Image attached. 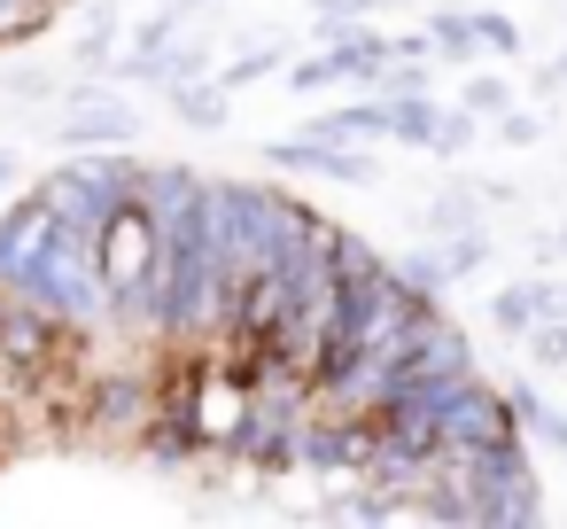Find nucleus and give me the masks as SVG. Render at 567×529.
Listing matches in <instances>:
<instances>
[{"label":"nucleus","mask_w":567,"mask_h":529,"mask_svg":"<svg viewBox=\"0 0 567 529\" xmlns=\"http://www.w3.org/2000/svg\"><path fill=\"white\" fill-rule=\"evenodd\" d=\"M0 451H9V444H0Z\"/></svg>","instance_id":"bb28decb"},{"label":"nucleus","mask_w":567,"mask_h":529,"mask_svg":"<svg viewBox=\"0 0 567 529\" xmlns=\"http://www.w3.org/2000/svg\"><path fill=\"white\" fill-rule=\"evenodd\" d=\"M9 304H17V288H9V281H0V319H9Z\"/></svg>","instance_id":"a878e982"},{"label":"nucleus","mask_w":567,"mask_h":529,"mask_svg":"<svg viewBox=\"0 0 567 529\" xmlns=\"http://www.w3.org/2000/svg\"><path fill=\"white\" fill-rule=\"evenodd\" d=\"M63 9H71V0H0V48H24V40H48Z\"/></svg>","instance_id":"6e6552de"},{"label":"nucleus","mask_w":567,"mask_h":529,"mask_svg":"<svg viewBox=\"0 0 567 529\" xmlns=\"http://www.w3.org/2000/svg\"><path fill=\"white\" fill-rule=\"evenodd\" d=\"M226 102H234V87H218V79H179L172 87V118L187 133H226V118H234Z\"/></svg>","instance_id":"39448f33"},{"label":"nucleus","mask_w":567,"mask_h":529,"mask_svg":"<svg viewBox=\"0 0 567 529\" xmlns=\"http://www.w3.org/2000/svg\"><path fill=\"white\" fill-rule=\"evenodd\" d=\"M272 71H288V48L272 40V48H249V55H234L226 71H218V87H257V79H272Z\"/></svg>","instance_id":"4468645a"},{"label":"nucleus","mask_w":567,"mask_h":529,"mask_svg":"<svg viewBox=\"0 0 567 529\" xmlns=\"http://www.w3.org/2000/svg\"><path fill=\"white\" fill-rule=\"evenodd\" d=\"M148 413H156V382L148 374H94L86 397H79V420H86L94 444H141Z\"/></svg>","instance_id":"f03ea898"},{"label":"nucleus","mask_w":567,"mask_h":529,"mask_svg":"<svg viewBox=\"0 0 567 529\" xmlns=\"http://www.w3.org/2000/svg\"><path fill=\"white\" fill-rule=\"evenodd\" d=\"M458 102H466V110H489V118H497V110L513 102V87H505V79H466V87H458Z\"/></svg>","instance_id":"412c9836"},{"label":"nucleus","mask_w":567,"mask_h":529,"mask_svg":"<svg viewBox=\"0 0 567 529\" xmlns=\"http://www.w3.org/2000/svg\"><path fill=\"white\" fill-rule=\"evenodd\" d=\"M536 133H544V118H536V110H520V102H505V110H497V141H505V149H528Z\"/></svg>","instance_id":"6ab92c4d"},{"label":"nucleus","mask_w":567,"mask_h":529,"mask_svg":"<svg viewBox=\"0 0 567 529\" xmlns=\"http://www.w3.org/2000/svg\"><path fill=\"white\" fill-rule=\"evenodd\" d=\"M520 343L536 350V366H567V319H536Z\"/></svg>","instance_id":"a211bd4d"},{"label":"nucleus","mask_w":567,"mask_h":529,"mask_svg":"<svg viewBox=\"0 0 567 529\" xmlns=\"http://www.w3.org/2000/svg\"><path fill=\"white\" fill-rule=\"evenodd\" d=\"M172 9H179V17H195V9H210V0H172Z\"/></svg>","instance_id":"393cba45"},{"label":"nucleus","mask_w":567,"mask_h":529,"mask_svg":"<svg viewBox=\"0 0 567 529\" xmlns=\"http://www.w3.org/2000/svg\"><path fill=\"white\" fill-rule=\"evenodd\" d=\"M0 94H9V102H55V94H63V79L24 63V71H0Z\"/></svg>","instance_id":"dca6fc26"},{"label":"nucleus","mask_w":567,"mask_h":529,"mask_svg":"<svg viewBox=\"0 0 567 529\" xmlns=\"http://www.w3.org/2000/svg\"><path fill=\"white\" fill-rule=\"evenodd\" d=\"M458 149H474V110L466 102L435 118V156H458Z\"/></svg>","instance_id":"f3484780"},{"label":"nucleus","mask_w":567,"mask_h":529,"mask_svg":"<svg viewBox=\"0 0 567 529\" xmlns=\"http://www.w3.org/2000/svg\"><path fill=\"white\" fill-rule=\"evenodd\" d=\"M482 521H544V490H536V467H520V475H505L489 498H482Z\"/></svg>","instance_id":"0eeeda50"},{"label":"nucleus","mask_w":567,"mask_h":529,"mask_svg":"<svg viewBox=\"0 0 567 529\" xmlns=\"http://www.w3.org/2000/svg\"><path fill=\"white\" fill-rule=\"evenodd\" d=\"M427 226H435V234H466V226H482V211H474L466 187H443V195L427 203Z\"/></svg>","instance_id":"2eb2a0df"},{"label":"nucleus","mask_w":567,"mask_h":529,"mask_svg":"<svg viewBox=\"0 0 567 529\" xmlns=\"http://www.w3.org/2000/svg\"><path fill=\"white\" fill-rule=\"evenodd\" d=\"M71 94V118H55V149H133L141 141V110L117 94V79L86 71Z\"/></svg>","instance_id":"f257e3e1"},{"label":"nucleus","mask_w":567,"mask_h":529,"mask_svg":"<svg viewBox=\"0 0 567 529\" xmlns=\"http://www.w3.org/2000/svg\"><path fill=\"white\" fill-rule=\"evenodd\" d=\"M389 102V141H404V149H435V118H443V102H427V94H381Z\"/></svg>","instance_id":"1a4fd4ad"},{"label":"nucleus","mask_w":567,"mask_h":529,"mask_svg":"<svg viewBox=\"0 0 567 529\" xmlns=\"http://www.w3.org/2000/svg\"><path fill=\"white\" fill-rule=\"evenodd\" d=\"M48 234H55V218H48V203H40L32 187H24L9 211H0V281H9V288H24V273L40 265Z\"/></svg>","instance_id":"20e7f679"},{"label":"nucleus","mask_w":567,"mask_h":529,"mask_svg":"<svg viewBox=\"0 0 567 529\" xmlns=\"http://www.w3.org/2000/svg\"><path fill=\"white\" fill-rule=\"evenodd\" d=\"M265 164H272V172H319V180H334V187H373V180H381L373 149H358V141H319V133L265 141Z\"/></svg>","instance_id":"7ed1b4c3"},{"label":"nucleus","mask_w":567,"mask_h":529,"mask_svg":"<svg viewBox=\"0 0 567 529\" xmlns=\"http://www.w3.org/2000/svg\"><path fill=\"white\" fill-rule=\"evenodd\" d=\"M536 296H544V319H567V281H536Z\"/></svg>","instance_id":"4be33fe9"},{"label":"nucleus","mask_w":567,"mask_h":529,"mask_svg":"<svg viewBox=\"0 0 567 529\" xmlns=\"http://www.w3.org/2000/svg\"><path fill=\"white\" fill-rule=\"evenodd\" d=\"M17 180H24V156H17V149H0V195H17Z\"/></svg>","instance_id":"b1692460"},{"label":"nucleus","mask_w":567,"mask_h":529,"mask_svg":"<svg viewBox=\"0 0 567 529\" xmlns=\"http://www.w3.org/2000/svg\"><path fill=\"white\" fill-rule=\"evenodd\" d=\"M536 319H544V296H536V281H505V288L489 296V327H497V335H513V343H520Z\"/></svg>","instance_id":"9d476101"},{"label":"nucleus","mask_w":567,"mask_h":529,"mask_svg":"<svg viewBox=\"0 0 567 529\" xmlns=\"http://www.w3.org/2000/svg\"><path fill=\"white\" fill-rule=\"evenodd\" d=\"M466 24H474V48H482V55H520V24H513V17L466 9Z\"/></svg>","instance_id":"ddd939ff"},{"label":"nucleus","mask_w":567,"mask_h":529,"mask_svg":"<svg viewBox=\"0 0 567 529\" xmlns=\"http://www.w3.org/2000/svg\"><path fill=\"white\" fill-rule=\"evenodd\" d=\"M303 133H319V141H358V149H373V141H389V102L373 94V102H350V110H319Z\"/></svg>","instance_id":"423d86ee"},{"label":"nucleus","mask_w":567,"mask_h":529,"mask_svg":"<svg viewBox=\"0 0 567 529\" xmlns=\"http://www.w3.org/2000/svg\"><path fill=\"white\" fill-rule=\"evenodd\" d=\"M389 265H396L420 296H443V288L458 281V273H451V257H443V242H435V250H404V257H389Z\"/></svg>","instance_id":"f8f14e48"},{"label":"nucleus","mask_w":567,"mask_h":529,"mask_svg":"<svg viewBox=\"0 0 567 529\" xmlns=\"http://www.w3.org/2000/svg\"><path fill=\"white\" fill-rule=\"evenodd\" d=\"M311 17H319V24H373L381 0H311Z\"/></svg>","instance_id":"aec40b11"},{"label":"nucleus","mask_w":567,"mask_h":529,"mask_svg":"<svg viewBox=\"0 0 567 529\" xmlns=\"http://www.w3.org/2000/svg\"><path fill=\"white\" fill-rule=\"evenodd\" d=\"M536 257H544V265L567 257V226H544V234H536Z\"/></svg>","instance_id":"5701e85b"},{"label":"nucleus","mask_w":567,"mask_h":529,"mask_svg":"<svg viewBox=\"0 0 567 529\" xmlns=\"http://www.w3.org/2000/svg\"><path fill=\"white\" fill-rule=\"evenodd\" d=\"M427 48H435V63H474L482 48H474V24H466V9H443V17H427Z\"/></svg>","instance_id":"9b49d317"}]
</instances>
